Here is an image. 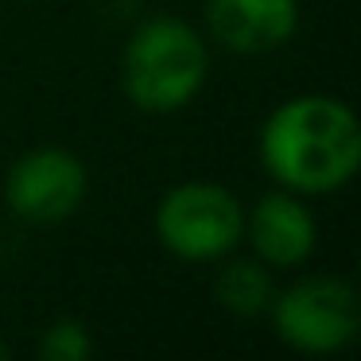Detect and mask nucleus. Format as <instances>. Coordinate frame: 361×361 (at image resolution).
<instances>
[{"label":"nucleus","instance_id":"7","mask_svg":"<svg viewBox=\"0 0 361 361\" xmlns=\"http://www.w3.org/2000/svg\"><path fill=\"white\" fill-rule=\"evenodd\" d=\"M245 237L257 260H264L268 268H299L314 252L319 226L303 206V198L280 187L245 214Z\"/></svg>","mask_w":361,"mask_h":361},{"label":"nucleus","instance_id":"3","mask_svg":"<svg viewBox=\"0 0 361 361\" xmlns=\"http://www.w3.org/2000/svg\"><path fill=\"white\" fill-rule=\"evenodd\" d=\"M156 237L171 257L190 264L221 260L245 237V206L218 183H179L156 206Z\"/></svg>","mask_w":361,"mask_h":361},{"label":"nucleus","instance_id":"6","mask_svg":"<svg viewBox=\"0 0 361 361\" xmlns=\"http://www.w3.org/2000/svg\"><path fill=\"white\" fill-rule=\"evenodd\" d=\"M299 27V0H206V32L218 47L257 59L283 47Z\"/></svg>","mask_w":361,"mask_h":361},{"label":"nucleus","instance_id":"4","mask_svg":"<svg viewBox=\"0 0 361 361\" xmlns=\"http://www.w3.org/2000/svg\"><path fill=\"white\" fill-rule=\"evenodd\" d=\"M272 326L299 353H334L361 330V299L338 276H303L272 299Z\"/></svg>","mask_w":361,"mask_h":361},{"label":"nucleus","instance_id":"8","mask_svg":"<svg viewBox=\"0 0 361 361\" xmlns=\"http://www.w3.org/2000/svg\"><path fill=\"white\" fill-rule=\"evenodd\" d=\"M221 260L226 264L214 276V299L229 314H237V319H257V314H264L276 299V283H272L268 264L257 257H233V252Z\"/></svg>","mask_w":361,"mask_h":361},{"label":"nucleus","instance_id":"2","mask_svg":"<svg viewBox=\"0 0 361 361\" xmlns=\"http://www.w3.org/2000/svg\"><path fill=\"white\" fill-rule=\"evenodd\" d=\"M210 74V51L198 27L179 16H152L133 32L121 63L125 94L140 113L167 117L202 94Z\"/></svg>","mask_w":361,"mask_h":361},{"label":"nucleus","instance_id":"1","mask_svg":"<svg viewBox=\"0 0 361 361\" xmlns=\"http://www.w3.org/2000/svg\"><path fill=\"white\" fill-rule=\"evenodd\" d=\"M260 164L299 198L334 195L361 167L357 113L330 94L288 97L260 128Z\"/></svg>","mask_w":361,"mask_h":361},{"label":"nucleus","instance_id":"5","mask_svg":"<svg viewBox=\"0 0 361 361\" xmlns=\"http://www.w3.org/2000/svg\"><path fill=\"white\" fill-rule=\"evenodd\" d=\"M86 164L74 152L47 144V148H32L8 167L4 202L16 218L35 221V226H55L78 214V206L86 202Z\"/></svg>","mask_w":361,"mask_h":361},{"label":"nucleus","instance_id":"9","mask_svg":"<svg viewBox=\"0 0 361 361\" xmlns=\"http://www.w3.org/2000/svg\"><path fill=\"white\" fill-rule=\"evenodd\" d=\"M39 357L43 361H86L94 357V338L86 322L78 319H59L39 334Z\"/></svg>","mask_w":361,"mask_h":361}]
</instances>
